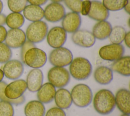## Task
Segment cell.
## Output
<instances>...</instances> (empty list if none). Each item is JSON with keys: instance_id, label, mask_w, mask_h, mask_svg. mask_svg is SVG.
<instances>
[{"instance_id": "6da1fadb", "label": "cell", "mask_w": 130, "mask_h": 116, "mask_svg": "<svg viewBox=\"0 0 130 116\" xmlns=\"http://www.w3.org/2000/svg\"><path fill=\"white\" fill-rule=\"evenodd\" d=\"M93 105L97 112L102 115L111 113L116 106L115 96L107 89H102L96 93L93 99Z\"/></svg>"}, {"instance_id": "7a4b0ae2", "label": "cell", "mask_w": 130, "mask_h": 116, "mask_svg": "<svg viewBox=\"0 0 130 116\" xmlns=\"http://www.w3.org/2000/svg\"><path fill=\"white\" fill-rule=\"evenodd\" d=\"M26 90L27 85L25 80L17 79L7 84L4 90V94L11 104L19 105L25 101L23 94Z\"/></svg>"}, {"instance_id": "3957f363", "label": "cell", "mask_w": 130, "mask_h": 116, "mask_svg": "<svg viewBox=\"0 0 130 116\" xmlns=\"http://www.w3.org/2000/svg\"><path fill=\"white\" fill-rule=\"evenodd\" d=\"M92 71L91 64L88 60L83 57H77L70 64L69 73L74 79L84 80L87 79Z\"/></svg>"}, {"instance_id": "277c9868", "label": "cell", "mask_w": 130, "mask_h": 116, "mask_svg": "<svg viewBox=\"0 0 130 116\" xmlns=\"http://www.w3.org/2000/svg\"><path fill=\"white\" fill-rule=\"evenodd\" d=\"M71 95L72 102L79 107H85L91 102L93 94L90 87L83 83L74 86L72 89Z\"/></svg>"}, {"instance_id": "5b68a950", "label": "cell", "mask_w": 130, "mask_h": 116, "mask_svg": "<svg viewBox=\"0 0 130 116\" xmlns=\"http://www.w3.org/2000/svg\"><path fill=\"white\" fill-rule=\"evenodd\" d=\"M48 31L47 24L44 21L40 20L30 23L25 33L26 39L35 44L43 41L46 37Z\"/></svg>"}, {"instance_id": "8992f818", "label": "cell", "mask_w": 130, "mask_h": 116, "mask_svg": "<svg viewBox=\"0 0 130 116\" xmlns=\"http://www.w3.org/2000/svg\"><path fill=\"white\" fill-rule=\"evenodd\" d=\"M70 77L69 71L64 67L54 66L49 70L47 74L49 82L58 89L67 85L70 82Z\"/></svg>"}, {"instance_id": "52a82bcc", "label": "cell", "mask_w": 130, "mask_h": 116, "mask_svg": "<svg viewBox=\"0 0 130 116\" xmlns=\"http://www.w3.org/2000/svg\"><path fill=\"white\" fill-rule=\"evenodd\" d=\"M47 60V56L46 52L35 47L26 52L23 63L33 69H39L45 65Z\"/></svg>"}, {"instance_id": "ba28073f", "label": "cell", "mask_w": 130, "mask_h": 116, "mask_svg": "<svg viewBox=\"0 0 130 116\" xmlns=\"http://www.w3.org/2000/svg\"><path fill=\"white\" fill-rule=\"evenodd\" d=\"M73 60L72 52L64 47L54 48L49 55L50 63L55 67H64L69 65Z\"/></svg>"}, {"instance_id": "9c48e42d", "label": "cell", "mask_w": 130, "mask_h": 116, "mask_svg": "<svg viewBox=\"0 0 130 116\" xmlns=\"http://www.w3.org/2000/svg\"><path fill=\"white\" fill-rule=\"evenodd\" d=\"M124 53V47L121 44H110L102 46L99 51L100 57L107 61L114 62L121 57Z\"/></svg>"}, {"instance_id": "30bf717a", "label": "cell", "mask_w": 130, "mask_h": 116, "mask_svg": "<svg viewBox=\"0 0 130 116\" xmlns=\"http://www.w3.org/2000/svg\"><path fill=\"white\" fill-rule=\"evenodd\" d=\"M67 34L61 26H54L48 31L46 39L48 45L53 48L62 46L66 42Z\"/></svg>"}, {"instance_id": "8fae6325", "label": "cell", "mask_w": 130, "mask_h": 116, "mask_svg": "<svg viewBox=\"0 0 130 116\" xmlns=\"http://www.w3.org/2000/svg\"><path fill=\"white\" fill-rule=\"evenodd\" d=\"M65 15V8L59 3L52 2L48 4L44 10V17L48 21L51 22H57L60 21Z\"/></svg>"}, {"instance_id": "7c38bea8", "label": "cell", "mask_w": 130, "mask_h": 116, "mask_svg": "<svg viewBox=\"0 0 130 116\" xmlns=\"http://www.w3.org/2000/svg\"><path fill=\"white\" fill-rule=\"evenodd\" d=\"M4 76L11 80L18 79L23 74L24 66L22 62L18 60H10L5 63L2 69Z\"/></svg>"}, {"instance_id": "4fadbf2b", "label": "cell", "mask_w": 130, "mask_h": 116, "mask_svg": "<svg viewBox=\"0 0 130 116\" xmlns=\"http://www.w3.org/2000/svg\"><path fill=\"white\" fill-rule=\"evenodd\" d=\"M73 42L80 47L89 48L95 42V38L92 32L85 30H78L72 34Z\"/></svg>"}, {"instance_id": "5bb4252c", "label": "cell", "mask_w": 130, "mask_h": 116, "mask_svg": "<svg viewBox=\"0 0 130 116\" xmlns=\"http://www.w3.org/2000/svg\"><path fill=\"white\" fill-rule=\"evenodd\" d=\"M26 41L25 33L20 28H11L7 31L5 43L11 48H20Z\"/></svg>"}, {"instance_id": "9a60e30c", "label": "cell", "mask_w": 130, "mask_h": 116, "mask_svg": "<svg viewBox=\"0 0 130 116\" xmlns=\"http://www.w3.org/2000/svg\"><path fill=\"white\" fill-rule=\"evenodd\" d=\"M62 27L67 33H73L78 30L81 25L79 13L71 12L67 13L62 19Z\"/></svg>"}, {"instance_id": "2e32d148", "label": "cell", "mask_w": 130, "mask_h": 116, "mask_svg": "<svg viewBox=\"0 0 130 116\" xmlns=\"http://www.w3.org/2000/svg\"><path fill=\"white\" fill-rule=\"evenodd\" d=\"M43 73L40 69H32L27 74L26 80L27 89L31 92H37L43 84Z\"/></svg>"}, {"instance_id": "e0dca14e", "label": "cell", "mask_w": 130, "mask_h": 116, "mask_svg": "<svg viewBox=\"0 0 130 116\" xmlns=\"http://www.w3.org/2000/svg\"><path fill=\"white\" fill-rule=\"evenodd\" d=\"M87 16L95 21L106 20L109 16V11L101 2L91 1V7Z\"/></svg>"}, {"instance_id": "ac0fdd59", "label": "cell", "mask_w": 130, "mask_h": 116, "mask_svg": "<svg viewBox=\"0 0 130 116\" xmlns=\"http://www.w3.org/2000/svg\"><path fill=\"white\" fill-rule=\"evenodd\" d=\"M115 105L123 113H130V93L126 89H120L115 96Z\"/></svg>"}, {"instance_id": "d6986e66", "label": "cell", "mask_w": 130, "mask_h": 116, "mask_svg": "<svg viewBox=\"0 0 130 116\" xmlns=\"http://www.w3.org/2000/svg\"><path fill=\"white\" fill-rule=\"evenodd\" d=\"M56 92L55 87L50 82L43 84L37 91V98L43 104L49 103L54 100Z\"/></svg>"}, {"instance_id": "ffe728a7", "label": "cell", "mask_w": 130, "mask_h": 116, "mask_svg": "<svg viewBox=\"0 0 130 116\" xmlns=\"http://www.w3.org/2000/svg\"><path fill=\"white\" fill-rule=\"evenodd\" d=\"M54 100L57 107L62 109L69 108L73 103L71 93L64 88L56 91Z\"/></svg>"}, {"instance_id": "44dd1931", "label": "cell", "mask_w": 130, "mask_h": 116, "mask_svg": "<svg viewBox=\"0 0 130 116\" xmlns=\"http://www.w3.org/2000/svg\"><path fill=\"white\" fill-rule=\"evenodd\" d=\"M93 77L98 83L102 85H107L109 84L113 80V71L108 67L100 66L94 70Z\"/></svg>"}, {"instance_id": "7402d4cb", "label": "cell", "mask_w": 130, "mask_h": 116, "mask_svg": "<svg viewBox=\"0 0 130 116\" xmlns=\"http://www.w3.org/2000/svg\"><path fill=\"white\" fill-rule=\"evenodd\" d=\"M112 28L111 23L108 21H100L93 26L92 33L95 39L104 40L109 38Z\"/></svg>"}, {"instance_id": "603a6c76", "label": "cell", "mask_w": 130, "mask_h": 116, "mask_svg": "<svg viewBox=\"0 0 130 116\" xmlns=\"http://www.w3.org/2000/svg\"><path fill=\"white\" fill-rule=\"evenodd\" d=\"M112 71L119 73L124 76L130 75V56H122L113 62L111 66Z\"/></svg>"}, {"instance_id": "cb8c5ba5", "label": "cell", "mask_w": 130, "mask_h": 116, "mask_svg": "<svg viewBox=\"0 0 130 116\" xmlns=\"http://www.w3.org/2000/svg\"><path fill=\"white\" fill-rule=\"evenodd\" d=\"M23 14L25 18L31 22L40 21L44 18L43 9L37 5H27L23 10Z\"/></svg>"}, {"instance_id": "d4e9b609", "label": "cell", "mask_w": 130, "mask_h": 116, "mask_svg": "<svg viewBox=\"0 0 130 116\" xmlns=\"http://www.w3.org/2000/svg\"><path fill=\"white\" fill-rule=\"evenodd\" d=\"M24 111L25 116H44L46 113L44 104L39 100L28 102L25 106Z\"/></svg>"}, {"instance_id": "484cf974", "label": "cell", "mask_w": 130, "mask_h": 116, "mask_svg": "<svg viewBox=\"0 0 130 116\" xmlns=\"http://www.w3.org/2000/svg\"><path fill=\"white\" fill-rule=\"evenodd\" d=\"M24 22L25 18L21 13L12 12L6 17V24L10 28H20Z\"/></svg>"}, {"instance_id": "4316f807", "label": "cell", "mask_w": 130, "mask_h": 116, "mask_svg": "<svg viewBox=\"0 0 130 116\" xmlns=\"http://www.w3.org/2000/svg\"><path fill=\"white\" fill-rule=\"evenodd\" d=\"M126 31L125 28L120 25H116L112 28L109 36V40L112 43L121 44L124 40Z\"/></svg>"}, {"instance_id": "83f0119b", "label": "cell", "mask_w": 130, "mask_h": 116, "mask_svg": "<svg viewBox=\"0 0 130 116\" xmlns=\"http://www.w3.org/2000/svg\"><path fill=\"white\" fill-rule=\"evenodd\" d=\"M127 0H103V4L109 11H117L123 9Z\"/></svg>"}, {"instance_id": "f1b7e54d", "label": "cell", "mask_w": 130, "mask_h": 116, "mask_svg": "<svg viewBox=\"0 0 130 116\" xmlns=\"http://www.w3.org/2000/svg\"><path fill=\"white\" fill-rule=\"evenodd\" d=\"M27 0H8L9 9L12 12L21 13L27 6Z\"/></svg>"}, {"instance_id": "f546056e", "label": "cell", "mask_w": 130, "mask_h": 116, "mask_svg": "<svg viewBox=\"0 0 130 116\" xmlns=\"http://www.w3.org/2000/svg\"><path fill=\"white\" fill-rule=\"evenodd\" d=\"M12 56V52L10 48L5 43H0V64H5Z\"/></svg>"}, {"instance_id": "4dcf8cb0", "label": "cell", "mask_w": 130, "mask_h": 116, "mask_svg": "<svg viewBox=\"0 0 130 116\" xmlns=\"http://www.w3.org/2000/svg\"><path fill=\"white\" fill-rule=\"evenodd\" d=\"M13 104L6 101H0V116H14Z\"/></svg>"}, {"instance_id": "1f68e13d", "label": "cell", "mask_w": 130, "mask_h": 116, "mask_svg": "<svg viewBox=\"0 0 130 116\" xmlns=\"http://www.w3.org/2000/svg\"><path fill=\"white\" fill-rule=\"evenodd\" d=\"M66 6L72 12L80 13L83 0H63Z\"/></svg>"}, {"instance_id": "d6a6232c", "label": "cell", "mask_w": 130, "mask_h": 116, "mask_svg": "<svg viewBox=\"0 0 130 116\" xmlns=\"http://www.w3.org/2000/svg\"><path fill=\"white\" fill-rule=\"evenodd\" d=\"M45 115V116H66V113L63 109L58 107H53L49 109Z\"/></svg>"}, {"instance_id": "836d02e7", "label": "cell", "mask_w": 130, "mask_h": 116, "mask_svg": "<svg viewBox=\"0 0 130 116\" xmlns=\"http://www.w3.org/2000/svg\"><path fill=\"white\" fill-rule=\"evenodd\" d=\"M36 45H35L34 43L27 40L25 42V43L22 45V46L20 47L21 48V50H20V57H21V60L22 62H23V58H24V56L25 55V53H26V52L29 50V49L33 48V47H35Z\"/></svg>"}, {"instance_id": "e575fe53", "label": "cell", "mask_w": 130, "mask_h": 116, "mask_svg": "<svg viewBox=\"0 0 130 116\" xmlns=\"http://www.w3.org/2000/svg\"><path fill=\"white\" fill-rule=\"evenodd\" d=\"M91 7V1L84 0L82 1L80 13L83 16H87Z\"/></svg>"}, {"instance_id": "d590c367", "label": "cell", "mask_w": 130, "mask_h": 116, "mask_svg": "<svg viewBox=\"0 0 130 116\" xmlns=\"http://www.w3.org/2000/svg\"><path fill=\"white\" fill-rule=\"evenodd\" d=\"M7 31L3 25L0 26V43L4 42L6 39Z\"/></svg>"}, {"instance_id": "8d00e7d4", "label": "cell", "mask_w": 130, "mask_h": 116, "mask_svg": "<svg viewBox=\"0 0 130 116\" xmlns=\"http://www.w3.org/2000/svg\"><path fill=\"white\" fill-rule=\"evenodd\" d=\"M27 3L28 2L31 5H37V6H42L44 5L48 0H27Z\"/></svg>"}, {"instance_id": "74e56055", "label": "cell", "mask_w": 130, "mask_h": 116, "mask_svg": "<svg viewBox=\"0 0 130 116\" xmlns=\"http://www.w3.org/2000/svg\"><path fill=\"white\" fill-rule=\"evenodd\" d=\"M123 41H124V43L126 46L128 48H129L130 47V32L129 31L126 32Z\"/></svg>"}, {"instance_id": "f35d334b", "label": "cell", "mask_w": 130, "mask_h": 116, "mask_svg": "<svg viewBox=\"0 0 130 116\" xmlns=\"http://www.w3.org/2000/svg\"><path fill=\"white\" fill-rule=\"evenodd\" d=\"M6 16L3 14H0V26L4 25L6 24Z\"/></svg>"}, {"instance_id": "ab89813d", "label": "cell", "mask_w": 130, "mask_h": 116, "mask_svg": "<svg viewBox=\"0 0 130 116\" xmlns=\"http://www.w3.org/2000/svg\"><path fill=\"white\" fill-rule=\"evenodd\" d=\"M123 9L127 14H129L130 13V0H127V2L124 6Z\"/></svg>"}, {"instance_id": "60d3db41", "label": "cell", "mask_w": 130, "mask_h": 116, "mask_svg": "<svg viewBox=\"0 0 130 116\" xmlns=\"http://www.w3.org/2000/svg\"><path fill=\"white\" fill-rule=\"evenodd\" d=\"M4 77V74L3 71L2 69H0V82L3 81Z\"/></svg>"}, {"instance_id": "b9f144b4", "label": "cell", "mask_w": 130, "mask_h": 116, "mask_svg": "<svg viewBox=\"0 0 130 116\" xmlns=\"http://www.w3.org/2000/svg\"><path fill=\"white\" fill-rule=\"evenodd\" d=\"M3 7H4L3 3L1 0H0V14L2 13V12L3 9Z\"/></svg>"}, {"instance_id": "7bdbcfd3", "label": "cell", "mask_w": 130, "mask_h": 116, "mask_svg": "<svg viewBox=\"0 0 130 116\" xmlns=\"http://www.w3.org/2000/svg\"><path fill=\"white\" fill-rule=\"evenodd\" d=\"M51 1H52V2H54V3H60L62 1H63V0H50Z\"/></svg>"}, {"instance_id": "ee69618b", "label": "cell", "mask_w": 130, "mask_h": 116, "mask_svg": "<svg viewBox=\"0 0 130 116\" xmlns=\"http://www.w3.org/2000/svg\"><path fill=\"white\" fill-rule=\"evenodd\" d=\"M121 116H129V114H127L123 113L122 115H121Z\"/></svg>"}]
</instances>
